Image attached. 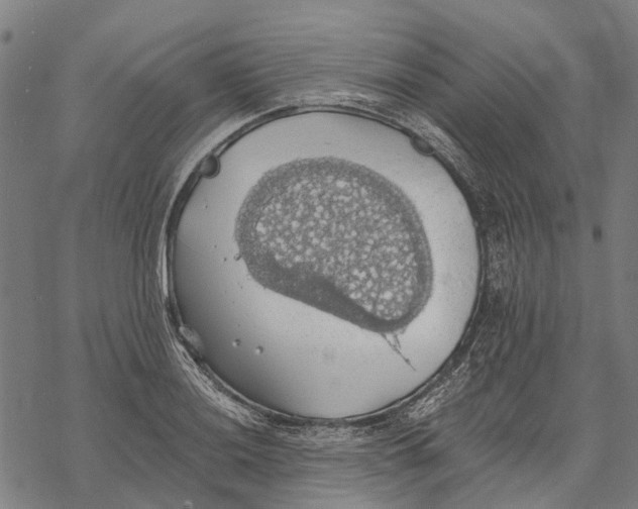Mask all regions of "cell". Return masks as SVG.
<instances>
[{
	"label": "cell",
	"instance_id": "cell-1",
	"mask_svg": "<svg viewBox=\"0 0 638 509\" xmlns=\"http://www.w3.org/2000/svg\"><path fill=\"white\" fill-rule=\"evenodd\" d=\"M468 378L467 367H461L445 382L417 401L409 411V419L419 421L436 414L464 388Z\"/></svg>",
	"mask_w": 638,
	"mask_h": 509
}]
</instances>
